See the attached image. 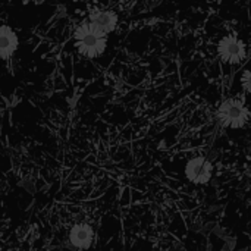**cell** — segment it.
<instances>
[{"label": "cell", "mask_w": 251, "mask_h": 251, "mask_svg": "<svg viewBox=\"0 0 251 251\" xmlns=\"http://www.w3.org/2000/svg\"><path fill=\"white\" fill-rule=\"evenodd\" d=\"M107 35L109 34L99 29L90 21L82 22L76 26L75 34H74L75 47L82 56H85L88 59H96L106 51Z\"/></svg>", "instance_id": "obj_1"}, {"label": "cell", "mask_w": 251, "mask_h": 251, "mask_svg": "<svg viewBox=\"0 0 251 251\" xmlns=\"http://www.w3.org/2000/svg\"><path fill=\"white\" fill-rule=\"evenodd\" d=\"M216 119L225 129H241L251 121V110L243 96L228 97L218 106Z\"/></svg>", "instance_id": "obj_2"}, {"label": "cell", "mask_w": 251, "mask_h": 251, "mask_svg": "<svg viewBox=\"0 0 251 251\" xmlns=\"http://www.w3.org/2000/svg\"><path fill=\"white\" fill-rule=\"evenodd\" d=\"M216 53L219 60L228 66H241L249 59V51L246 43L235 34L229 32L219 38L216 46Z\"/></svg>", "instance_id": "obj_3"}, {"label": "cell", "mask_w": 251, "mask_h": 251, "mask_svg": "<svg viewBox=\"0 0 251 251\" xmlns=\"http://www.w3.org/2000/svg\"><path fill=\"white\" fill-rule=\"evenodd\" d=\"M215 166L206 156H193L184 165V176L194 185H206L212 181Z\"/></svg>", "instance_id": "obj_4"}, {"label": "cell", "mask_w": 251, "mask_h": 251, "mask_svg": "<svg viewBox=\"0 0 251 251\" xmlns=\"http://www.w3.org/2000/svg\"><path fill=\"white\" fill-rule=\"evenodd\" d=\"M69 243L75 249H90L94 243V229L88 224H76L69 231Z\"/></svg>", "instance_id": "obj_5"}, {"label": "cell", "mask_w": 251, "mask_h": 251, "mask_svg": "<svg viewBox=\"0 0 251 251\" xmlns=\"http://www.w3.org/2000/svg\"><path fill=\"white\" fill-rule=\"evenodd\" d=\"M88 21L106 34H110L118 26V15L112 10H93L88 15Z\"/></svg>", "instance_id": "obj_6"}, {"label": "cell", "mask_w": 251, "mask_h": 251, "mask_svg": "<svg viewBox=\"0 0 251 251\" xmlns=\"http://www.w3.org/2000/svg\"><path fill=\"white\" fill-rule=\"evenodd\" d=\"M18 46L19 38L16 32L7 25H0V60L12 57L18 50Z\"/></svg>", "instance_id": "obj_7"}, {"label": "cell", "mask_w": 251, "mask_h": 251, "mask_svg": "<svg viewBox=\"0 0 251 251\" xmlns=\"http://www.w3.org/2000/svg\"><path fill=\"white\" fill-rule=\"evenodd\" d=\"M240 85L241 90L246 94H251V65H249L247 68H244V71L240 75Z\"/></svg>", "instance_id": "obj_8"}]
</instances>
